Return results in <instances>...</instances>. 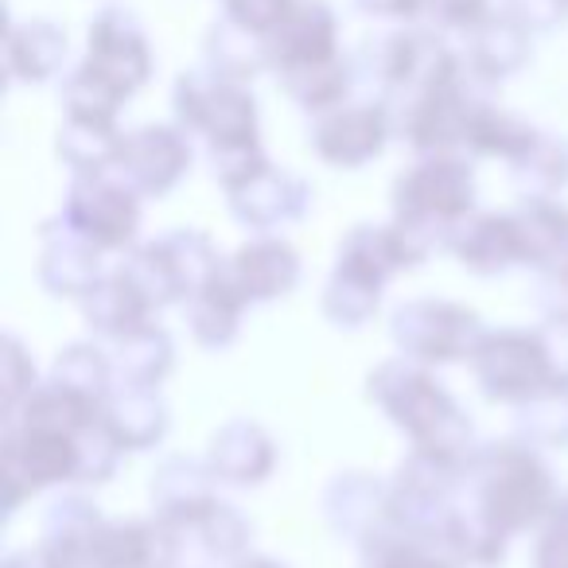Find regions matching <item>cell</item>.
<instances>
[{"instance_id": "obj_2", "label": "cell", "mask_w": 568, "mask_h": 568, "mask_svg": "<svg viewBox=\"0 0 568 568\" xmlns=\"http://www.w3.org/2000/svg\"><path fill=\"white\" fill-rule=\"evenodd\" d=\"M265 59H273L281 71L327 63L335 59V17L320 0L293 4V12L265 36Z\"/></svg>"}, {"instance_id": "obj_6", "label": "cell", "mask_w": 568, "mask_h": 568, "mask_svg": "<svg viewBox=\"0 0 568 568\" xmlns=\"http://www.w3.org/2000/svg\"><path fill=\"white\" fill-rule=\"evenodd\" d=\"M67 55V36L48 20H32V24L12 28L9 36V63L20 79H48L59 71Z\"/></svg>"}, {"instance_id": "obj_9", "label": "cell", "mask_w": 568, "mask_h": 568, "mask_svg": "<svg viewBox=\"0 0 568 568\" xmlns=\"http://www.w3.org/2000/svg\"><path fill=\"white\" fill-rule=\"evenodd\" d=\"M293 4L296 0H226V17H230V24L245 28V32L268 36L288 12H293Z\"/></svg>"}, {"instance_id": "obj_4", "label": "cell", "mask_w": 568, "mask_h": 568, "mask_svg": "<svg viewBox=\"0 0 568 568\" xmlns=\"http://www.w3.org/2000/svg\"><path fill=\"white\" fill-rule=\"evenodd\" d=\"M471 63L487 79L518 71L529 55V28H521L514 17H487L479 28H471Z\"/></svg>"}, {"instance_id": "obj_3", "label": "cell", "mask_w": 568, "mask_h": 568, "mask_svg": "<svg viewBox=\"0 0 568 568\" xmlns=\"http://www.w3.org/2000/svg\"><path fill=\"white\" fill-rule=\"evenodd\" d=\"M180 105L183 118L195 125H206L214 136L226 144H245L253 136V102L234 87H199L195 79L180 82Z\"/></svg>"}, {"instance_id": "obj_12", "label": "cell", "mask_w": 568, "mask_h": 568, "mask_svg": "<svg viewBox=\"0 0 568 568\" xmlns=\"http://www.w3.org/2000/svg\"><path fill=\"white\" fill-rule=\"evenodd\" d=\"M358 9L374 12V17L405 20V17H417V12L425 9V0H358Z\"/></svg>"}, {"instance_id": "obj_1", "label": "cell", "mask_w": 568, "mask_h": 568, "mask_svg": "<svg viewBox=\"0 0 568 568\" xmlns=\"http://www.w3.org/2000/svg\"><path fill=\"white\" fill-rule=\"evenodd\" d=\"M82 74L105 87L113 98H125L149 79V43L133 17L121 9H105L90 28V55Z\"/></svg>"}, {"instance_id": "obj_5", "label": "cell", "mask_w": 568, "mask_h": 568, "mask_svg": "<svg viewBox=\"0 0 568 568\" xmlns=\"http://www.w3.org/2000/svg\"><path fill=\"white\" fill-rule=\"evenodd\" d=\"M382 136H386V113L366 105V110H347L327 121L320 129V149H324V156L355 164V160H366L382 149Z\"/></svg>"}, {"instance_id": "obj_10", "label": "cell", "mask_w": 568, "mask_h": 568, "mask_svg": "<svg viewBox=\"0 0 568 568\" xmlns=\"http://www.w3.org/2000/svg\"><path fill=\"white\" fill-rule=\"evenodd\" d=\"M425 9L448 28H479L490 17L487 0H425Z\"/></svg>"}, {"instance_id": "obj_11", "label": "cell", "mask_w": 568, "mask_h": 568, "mask_svg": "<svg viewBox=\"0 0 568 568\" xmlns=\"http://www.w3.org/2000/svg\"><path fill=\"white\" fill-rule=\"evenodd\" d=\"M510 17L521 28H557L568 17V0H510Z\"/></svg>"}, {"instance_id": "obj_8", "label": "cell", "mask_w": 568, "mask_h": 568, "mask_svg": "<svg viewBox=\"0 0 568 568\" xmlns=\"http://www.w3.org/2000/svg\"><path fill=\"white\" fill-rule=\"evenodd\" d=\"M409 203L420 211H459L471 195V180L459 164H425L417 175L409 180Z\"/></svg>"}, {"instance_id": "obj_7", "label": "cell", "mask_w": 568, "mask_h": 568, "mask_svg": "<svg viewBox=\"0 0 568 568\" xmlns=\"http://www.w3.org/2000/svg\"><path fill=\"white\" fill-rule=\"evenodd\" d=\"M121 156H129L133 172L141 175L149 187H164L183 164V144L175 141L168 129H144L129 144H121Z\"/></svg>"}]
</instances>
